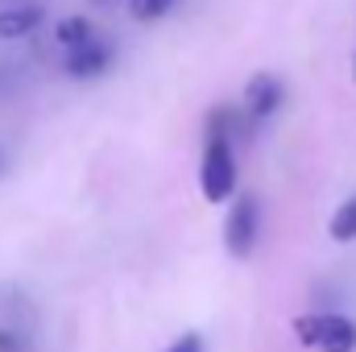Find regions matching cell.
I'll use <instances>...</instances> for the list:
<instances>
[{
    "label": "cell",
    "mask_w": 356,
    "mask_h": 352,
    "mask_svg": "<svg viewBox=\"0 0 356 352\" xmlns=\"http://www.w3.org/2000/svg\"><path fill=\"white\" fill-rule=\"evenodd\" d=\"M257 228H261V207H257V199H253V195L232 199L228 220H224V249H228V257L245 262V257L253 253V245H257Z\"/></svg>",
    "instance_id": "obj_3"
},
{
    "label": "cell",
    "mask_w": 356,
    "mask_h": 352,
    "mask_svg": "<svg viewBox=\"0 0 356 352\" xmlns=\"http://www.w3.org/2000/svg\"><path fill=\"white\" fill-rule=\"evenodd\" d=\"M353 79H356V58H353Z\"/></svg>",
    "instance_id": "obj_11"
},
{
    "label": "cell",
    "mask_w": 356,
    "mask_h": 352,
    "mask_svg": "<svg viewBox=\"0 0 356 352\" xmlns=\"http://www.w3.org/2000/svg\"><path fill=\"white\" fill-rule=\"evenodd\" d=\"M175 4L178 0H129V13H133L137 21H158V17H166Z\"/></svg>",
    "instance_id": "obj_9"
},
{
    "label": "cell",
    "mask_w": 356,
    "mask_h": 352,
    "mask_svg": "<svg viewBox=\"0 0 356 352\" xmlns=\"http://www.w3.org/2000/svg\"><path fill=\"white\" fill-rule=\"evenodd\" d=\"M162 352H203V340H199V332H182L175 344H166Z\"/></svg>",
    "instance_id": "obj_10"
},
{
    "label": "cell",
    "mask_w": 356,
    "mask_h": 352,
    "mask_svg": "<svg viewBox=\"0 0 356 352\" xmlns=\"http://www.w3.org/2000/svg\"><path fill=\"white\" fill-rule=\"evenodd\" d=\"M54 38L71 50V46H83V42H91V38H95V29H91L88 17H63V21L54 25Z\"/></svg>",
    "instance_id": "obj_8"
},
{
    "label": "cell",
    "mask_w": 356,
    "mask_h": 352,
    "mask_svg": "<svg viewBox=\"0 0 356 352\" xmlns=\"http://www.w3.org/2000/svg\"><path fill=\"white\" fill-rule=\"evenodd\" d=\"M108 63H112L108 46H104L99 38H91L83 46H71V54H67V75H71V79H95V75L108 71Z\"/></svg>",
    "instance_id": "obj_5"
},
{
    "label": "cell",
    "mask_w": 356,
    "mask_h": 352,
    "mask_svg": "<svg viewBox=\"0 0 356 352\" xmlns=\"http://www.w3.org/2000/svg\"><path fill=\"white\" fill-rule=\"evenodd\" d=\"M294 336L315 352H356V323L340 311H307L294 319Z\"/></svg>",
    "instance_id": "obj_2"
},
{
    "label": "cell",
    "mask_w": 356,
    "mask_h": 352,
    "mask_svg": "<svg viewBox=\"0 0 356 352\" xmlns=\"http://www.w3.org/2000/svg\"><path fill=\"white\" fill-rule=\"evenodd\" d=\"M38 25H42V8H33V4H13L0 13V38H25Z\"/></svg>",
    "instance_id": "obj_6"
},
{
    "label": "cell",
    "mask_w": 356,
    "mask_h": 352,
    "mask_svg": "<svg viewBox=\"0 0 356 352\" xmlns=\"http://www.w3.org/2000/svg\"><path fill=\"white\" fill-rule=\"evenodd\" d=\"M199 191L207 203H228L236 195V154H232V112L216 108L207 120V141L199 158Z\"/></svg>",
    "instance_id": "obj_1"
},
{
    "label": "cell",
    "mask_w": 356,
    "mask_h": 352,
    "mask_svg": "<svg viewBox=\"0 0 356 352\" xmlns=\"http://www.w3.org/2000/svg\"><path fill=\"white\" fill-rule=\"evenodd\" d=\"M282 99H286V88L277 83V75L257 71V75L245 83V116H253V120H269V116H277Z\"/></svg>",
    "instance_id": "obj_4"
},
{
    "label": "cell",
    "mask_w": 356,
    "mask_h": 352,
    "mask_svg": "<svg viewBox=\"0 0 356 352\" xmlns=\"http://www.w3.org/2000/svg\"><path fill=\"white\" fill-rule=\"evenodd\" d=\"M327 237L340 241V245L356 241V195L353 199H344V203L332 211V220H327Z\"/></svg>",
    "instance_id": "obj_7"
}]
</instances>
